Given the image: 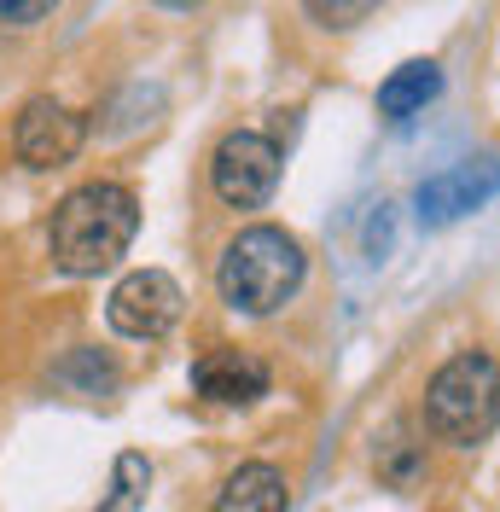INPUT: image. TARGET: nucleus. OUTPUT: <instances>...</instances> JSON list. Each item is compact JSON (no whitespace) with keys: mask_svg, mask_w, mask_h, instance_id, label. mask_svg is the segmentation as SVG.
<instances>
[{"mask_svg":"<svg viewBox=\"0 0 500 512\" xmlns=\"http://www.w3.org/2000/svg\"><path fill=\"white\" fill-rule=\"evenodd\" d=\"M303 280H309L303 245L285 227H268V222L245 227L216 262L221 303L239 309V315H280L285 303L303 291Z\"/></svg>","mask_w":500,"mask_h":512,"instance_id":"obj_2","label":"nucleus"},{"mask_svg":"<svg viewBox=\"0 0 500 512\" xmlns=\"http://www.w3.org/2000/svg\"><path fill=\"white\" fill-rule=\"evenodd\" d=\"M187 309V291L175 286V274H163V268H134L123 274L117 286H111V303H105V320H111V332H123V338H163L175 320Z\"/></svg>","mask_w":500,"mask_h":512,"instance_id":"obj_5","label":"nucleus"},{"mask_svg":"<svg viewBox=\"0 0 500 512\" xmlns=\"http://www.w3.org/2000/svg\"><path fill=\"white\" fill-rule=\"evenodd\" d=\"M82 140H88V117L70 111L53 94L30 99L18 111V123H12V152H18L24 169H59V163H70L82 152Z\"/></svg>","mask_w":500,"mask_h":512,"instance_id":"obj_6","label":"nucleus"},{"mask_svg":"<svg viewBox=\"0 0 500 512\" xmlns=\"http://www.w3.org/2000/svg\"><path fill=\"white\" fill-rule=\"evenodd\" d=\"M373 466H378V478L390 483V489H413V483L425 478V448L407 437V425H396V431L378 443Z\"/></svg>","mask_w":500,"mask_h":512,"instance_id":"obj_11","label":"nucleus"},{"mask_svg":"<svg viewBox=\"0 0 500 512\" xmlns=\"http://www.w3.org/2000/svg\"><path fill=\"white\" fill-rule=\"evenodd\" d=\"M442 94V70L431 59H407L396 64L390 76H384V88H378V117L384 123H407V117H419L431 99Z\"/></svg>","mask_w":500,"mask_h":512,"instance_id":"obj_10","label":"nucleus"},{"mask_svg":"<svg viewBox=\"0 0 500 512\" xmlns=\"http://www.w3.org/2000/svg\"><path fill=\"white\" fill-rule=\"evenodd\" d=\"M146 489H152V466H146V454H117V472H111V495H105V507L99 512H140L146 507Z\"/></svg>","mask_w":500,"mask_h":512,"instance_id":"obj_13","label":"nucleus"},{"mask_svg":"<svg viewBox=\"0 0 500 512\" xmlns=\"http://www.w3.org/2000/svg\"><path fill=\"white\" fill-rule=\"evenodd\" d=\"M309 18L314 24H326V30H349V24L373 18V0H314Z\"/></svg>","mask_w":500,"mask_h":512,"instance_id":"obj_14","label":"nucleus"},{"mask_svg":"<svg viewBox=\"0 0 500 512\" xmlns=\"http://www.w3.org/2000/svg\"><path fill=\"white\" fill-rule=\"evenodd\" d=\"M59 384H70V390H82V396H111L117 384H123V373H117V361L99 350H76L70 361H64L59 373H53Z\"/></svg>","mask_w":500,"mask_h":512,"instance_id":"obj_12","label":"nucleus"},{"mask_svg":"<svg viewBox=\"0 0 500 512\" xmlns=\"http://www.w3.org/2000/svg\"><path fill=\"white\" fill-rule=\"evenodd\" d=\"M47 12V0H0V24H41Z\"/></svg>","mask_w":500,"mask_h":512,"instance_id":"obj_15","label":"nucleus"},{"mask_svg":"<svg viewBox=\"0 0 500 512\" xmlns=\"http://www.w3.org/2000/svg\"><path fill=\"white\" fill-rule=\"evenodd\" d=\"M210 187L227 210H262L280 187V146L262 128H233L221 134L216 158H210Z\"/></svg>","mask_w":500,"mask_h":512,"instance_id":"obj_4","label":"nucleus"},{"mask_svg":"<svg viewBox=\"0 0 500 512\" xmlns=\"http://www.w3.org/2000/svg\"><path fill=\"white\" fill-rule=\"evenodd\" d=\"M500 425V361L489 350H466L442 361L425 384V431L437 443L477 448Z\"/></svg>","mask_w":500,"mask_h":512,"instance_id":"obj_3","label":"nucleus"},{"mask_svg":"<svg viewBox=\"0 0 500 512\" xmlns=\"http://www.w3.org/2000/svg\"><path fill=\"white\" fill-rule=\"evenodd\" d=\"M134 233H140V198L123 181H88L59 198L47 222V251L64 274H105L128 256Z\"/></svg>","mask_w":500,"mask_h":512,"instance_id":"obj_1","label":"nucleus"},{"mask_svg":"<svg viewBox=\"0 0 500 512\" xmlns=\"http://www.w3.org/2000/svg\"><path fill=\"white\" fill-rule=\"evenodd\" d=\"M268 361L250 350H210L192 361V390L198 396H210V402H221V408H250V402H262L268 396Z\"/></svg>","mask_w":500,"mask_h":512,"instance_id":"obj_8","label":"nucleus"},{"mask_svg":"<svg viewBox=\"0 0 500 512\" xmlns=\"http://www.w3.org/2000/svg\"><path fill=\"white\" fill-rule=\"evenodd\" d=\"M285 507H291V483L268 460H245L216 495V512H285Z\"/></svg>","mask_w":500,"mask_h":512,"instance_id":"obj_9","label":"nucleus"},{"mask_svg":"<svg viewBox=\"0 0 500 512\" xmlns=\"http://www.w3.org/2000/svg\"><path fill=\"white\" fill-rule=\"evenodd\" d=\"M495 192H500V158L483 152V158H466L454 169H442V175H431L425 187L413 192V210H419L425 227H448L460 216H471V210H483Z\"/></svg>","mask_w":500,"mask_h":512,"instance_id":"obj_7","label":"nucleus"}]
</instances>
